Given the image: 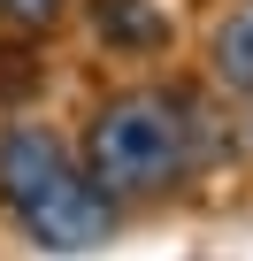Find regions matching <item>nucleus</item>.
Returning <instances> with one entry per match:
<instances>
[{"label": "nucleus", "mask_w": 253, "mask_h": 261, "mask_svg": "<svg viewBox=\"0 0 253 261\" xmlns=\"http://www.w3.org/2000/svg\"><path fill=\"white\" fill-rule=\"evenodd\" d=\"M238 146H245L238 100H222L207 77H161V69L107 85L77 123V154L115 207H169L200 192Z\"/></svg>", "instance_id": "nucleus-1"}, {"label": "nucleus", "mask_w": 253, "mask_h": 261, "mask_svg": "<svg viewBox=\"0 0 253 261\" xmlns=\"http://www.w3.org/2000/svg\"><path fill=\"white\" fill-rule=\"evenodd\" d=\"M0 215L39 253H100L123 223V207L92 185L69 130L46 115H8L0 123Z\"/></svg>", "instance_id": "nucleus-2"}, {"label": "nucleus", "mask_w": 253, "mask_h": 261, "mask_svg": "<svg viewBox=\"0 0 253 261\" xmlns=\"http://www.w3.org/2000/svg\"><path fill=\"white\" fill-rule=\"evenodd\" d=\"M85 23L115 62H161L177 39V8L169 0H85Z\"/></svg>", "instance_id": "nucleus-3"}, {"label": "nucleus", "mask_w": 253, "mask_h": 261, "mask_svg": "<svg viewBox=\"0 0 253 261\" xmlns=\"http://www.w3.org/2000/svg\"><path fill=\"white\" fill-rule=\"evenodd\" d=\"M200 77L222 100H253V0H222L200 31Z\"/></svg>", "instance_id": "nucleus-4"}, {"label": "nucleus", "mask_w": 253, "mask_h": 261, "mask_svg": "<svg viewBox=\"0 0 253 261\" xmlns=\"http://www.w3.org/2000/svg\"><path fill=\"white\" fill-rule=\"evenodd\" d=\"M77 0H0V31H16V39H46L69 23Z\"/></svg>", "instance_id": "nucleus-5"}]
</instances>
